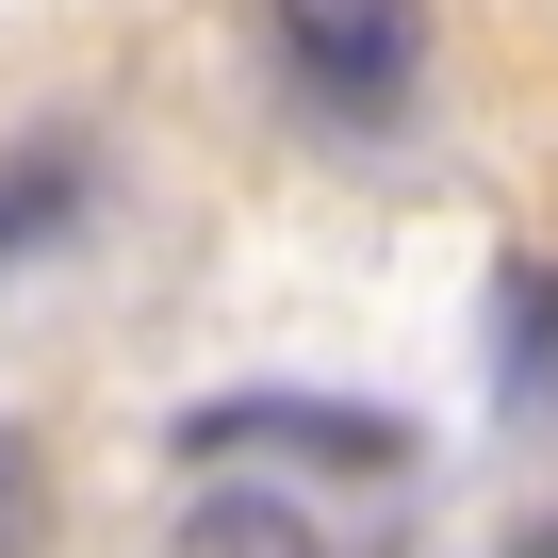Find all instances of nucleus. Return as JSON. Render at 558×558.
I'll return each instance as SVG.
<instances>
[{
	"instance_id": "obj_1",
	"label": "nucleus",
	"mask_w": 558,
	"mask_h": 558,
	"mask_svg": "<svg viewBox=\"0 0 558 558\" xmlns=\"http://www.w3.org/2000/svg\"><path fill=\"white\" fill-rule=\"evenodd\" d=\"M181 460H197V476H246V460L411 476V427H395V411H362V395H214V411H181Z\"/></svg>"
},
{
	"instance_id": "obj_2",
	"label": "nucleus",
	"mask_w": 558,
	"mask_h": 558,
	"mask_svg": "<svg viewBox=\"0 0 558 558\" xmlns=\"http://www.w3.org/2000/svg\"><path fill=\"white\" fill-rule=\"evenodd\" d=\"M279 66L329 116H395L427 83V0H279Z\"/></svg>"
},
{
	"instance_id": "obj_3",
	"label": "nucleus",
	"mask_w": 558,
	"mask_h": 558,
	"mask_svg": "<svg viewBox=\"0 0 558 558\" xmlns=\"http://www.w3.org/2000/svg\"><path fill=\"white\" fill-rule=\"evenodd\" d=\"M181 558H329V525H313L296 493H263V476H214V493L181 509Z\"/></svg>"
},
{
	"instance_id": "obj_4",
	"label": "nucleus",
	"mask_w": 558,
	"mask_h": 558,
	"mask_svg": "<svg viewBox=\"0 0 558 558\" xmlns=\"http://www.w3.org/2000/svg\"><path fill=\"white\" fill-rule=\"evenodd\" d=\"M493 395H558V263H509L493 279Z\"/></svg>"
},
{
	"instance_id": "obj_5",
	"label": "nucleus",
	"mask_w": 558,
	"mask_h": 558,
	"mask_svg": "<svg viewBox=\"0 0 558 558\" xmlns=\"http://www.w3.org/2000/svg\"><path fill=\"white\" fill-rule=\"evenodd\" d=\"M66 214H83V165H66V148H34V165H0V246H50Z\"/></svg>"
},
{
	"instance_id": "obj_6",
	"label": "nucleus",
	"mask_w": 558,
	"mask_h": 558,
	"mask_svg": "<svg viewBox=\"0 0 558 558\" xmlns=\"http://www.w3.org/2000/svg\"><path fill=\"white\" fill-rule=\"evenodd\" d=\"M34 542H50V460L0 427V558H34Z\"/></svg>"
}]
</instances>
